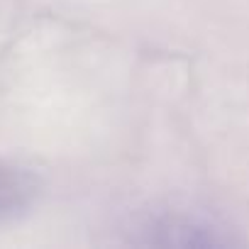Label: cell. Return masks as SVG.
Returning <instances> with one entry per match:
<instances>
[{"instance_id": "6da1fadb", "label": "cell", "mask_w": 249, "mask_h": 249, "mask_svg": "<svg viewBox=\"0 0 249 249\" xmlns=\"http://www.w3.org/2000/svg\"><path fill=\"white\" fill-rule=\"evenodd\" d=\"M35 196V181L27 171L0 161V220L22 213Z\"/></svg>"}]
</instances>
